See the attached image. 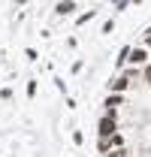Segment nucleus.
I'll list each match as a JSON object with an SVG mask.
<instances>
[{"label":"nucleus","instance_id":"nucleus-1","mask_svg":"<svg viewBox=\"0 0 151 157\" xmlns=\"http://www.w3.org/2000/svg\"><path fill=\"white\" fill-rule=\"evenodd\" d=\"M148 55H151V48H148V45L130 48V58H127V63H130V67H145V63H148Z\"/></svg>","mask_w":151,"mask_h":157},{"label":"nucleus","instance_id":"nucleus-2","mask_svg":"<svg viewBox=\"0 0 151 157\" xmlns=\"http://www.w3.org/2000/svg\"><path fill=\"white\" fill-rule=\"evenodd\" d=\"M130 88H133V78L127 76V73H118V76L109 82V91H121V94H127Z\"/></svg>","mask_w":151,"mask_h":157},{"label":"nucleus","instance_id":"nucleus-3","mask_svg":"<svg viewBox=\"0 0 151 157\" xmlns=\"http://www.w3.org/2000/svg\"><path fill=\"white\" fill-rule=\"evenodd\" d=\"M118 106H127V94H121V91H109V97L103 100V109L106 112H112Z\"/></svg>","mask_w":151,"mask_h":157},{"label":"nucleus","instance_id":"nucleus-4","mask_svg":"<svg viewBox=\"0 0 151 157\" xmlns=\"http://www.w3.org/2000/svg\"><path fill=\"white\" fill-rule=\"evenodd\" d=\"M73 12H76V0H60V3L55 6L57 18H67V15H73Z\"/></svg>","mask_w":151,"mask_h":157},{"label":"nucleus","instance_id":"nucleus-5","mask_svg":"<svg viewBox=\"0 0 151 157\" xmlns=\"http://www.w3.org/2000/svg\"><path fill=\"white\" fill-rule=\"evenodd\" d=\"M94 15H97L94 9H88V12H82V15H76V24H79V27H82V24H88V21L94 18Z\"/></svg>","mask_w":151,"mask_h":157},{"label":"nucleus","instance_id":"nucleus-6","mask_svg":"<svg viewBox=\"0 0 151 157\" xmlns=\"http://www.w3.org/2000/svg\"><path fill=\"white\" fill-rule=\"evenodd\" d=\"M109 139H112V148H124V133H121V130H115Z\"/></svg>","mask_w":151,"mask_h":157},{"label":"nucleus","instance_id":"nucleus-7","mask_svg":"<svg viewBox=\"0 0 151 157\" xmlns=\"http://www.w3.org/2000/svg\"><path fill=\"white\" fill-rule=\"evenodd\" d=\"M103 157H130V151L127 148H112V151H106Z\"/></svg>","mask_w":151,"mask_h":157},{"label":"nucleus","instance_id":"nucleus-8","mask_svg":"<svg viewBox=\"0 0 151 157\" xmlns=\"http://www.w3.org/2000/svg\"><path fill=\"white\" fill-rule=\"evenodd\" d=\"M24 58L33 63V60H39V52H37V48H24Z\"/></svg>","mask_w":151,"mask_h":157},{"label":"nucleus","instance_id":"nucleus-9","mask_svg":"<svg viewBox=\"0 0 151 157\" xmlns=\"http://www.w3.org/2000/svg\"><path fill=\"white\" fill-rule=\"evenodd\" d=\"M27 97H30V100L37 97V78H30V82H27Z\"/></svg>","mask_w":151,"mask_h":157},{"label":"nucleus","instance_id":"nucleus-10","mask_svg":"<svg viewBox=\"0 0 151 157\" xmlns=\"http://www.w3.org/2000/svg\"><path fill=\"white\" fill-rule=\"evenodd\" d=\"M85 142V133L82 130H73V145H82Z\"/></svg>","mask_w":151,"mask_h":157},{"label":"nucleus","instance_id":"nucleus-11","mask_svg":"<svg viewBox=\"0 0 151 157\" xmlns=\"http://www.w3.org/2000/svg\"><path fill=\"white\" fill-rule=\"evenodd\" d=\"M142 82L151 88V67H148V63H145V70H142Z\"/></svg>","mask_w":151,"mask_h":157},{"label":"nucleus","instance_id":"nucleus-12","mask_svg":"<svg viewBox=\"0 0 151 157\" xmlns=\"http://www.w3.org/2000/svg\"><path fill=\"white\" fill-rule=\"evenodd\" d=\"M55 88L60 91V94H67V82H64V78H55Z\"/></svg>","mask_w":151,"mask_h":157},{"label":"nucleus","instance_id":"nucleus-13","mask_svg":"<svg viewBox=\"0 0 151 157\" xmlns=\"http://www.w3.org/2000/svg\"><path fill=\"white\" fill-rule=\"evenodd\" d=\"M112 30H115V18H109L106 24H103V33H112Z\"/></svg>","mask_w":151,"mask_h":157},{"label":"nucleus","instance_id":"nucleus-14","mask_svg":"<svg viewBox=\"0 0 151 157\" xmlns=\"http://www.w3.org/2000/svg\"><path fill=\"white\" fill-rule=\"evenodd\" d=\"M145 45H148V48H151V27H148V30H145Z\"/></svg>","mask_w":151,"mask_h":157},{"label":"nucleus","instance_id":"nucleus-15","mask_svg":"<svg viewBox=\"0 0 151 157\" xmlns=\"http://www.w3.org/2000/svg\"><path fill=\"white\" fill-rule=\"evenodd\" d=\"M15 3H18V6H24V3H27V0H15Z\"/></svg>","mask_w":151,"mask_h":157},{"label":"nucleus","instance_id":"nucleus-16","mask_svg":"<svg viewBox=\"0 0 151 157\" xmlns=\"http://www.w3.org/2000/svg\"><path fill=\"white\" fill-rule=\"evenodd\" d=\"M130 3H136V6H139V3H142V0H130Z\"/></svg>","mask_w":151,"mask_h":157},{"label":"nucleus","instance_id":"nucleus-17","mask_svg":"<svg viewBox=\"0 0 151 157\" xmlns=\"http://www.w3.org/2000/svg\"><path fill=\"white\" fill-rule=\"evenodd\" d=\"M115 3H121V0H115Z\"/></svg>","mask_w":151,"mask_h":157}]
</instances>
